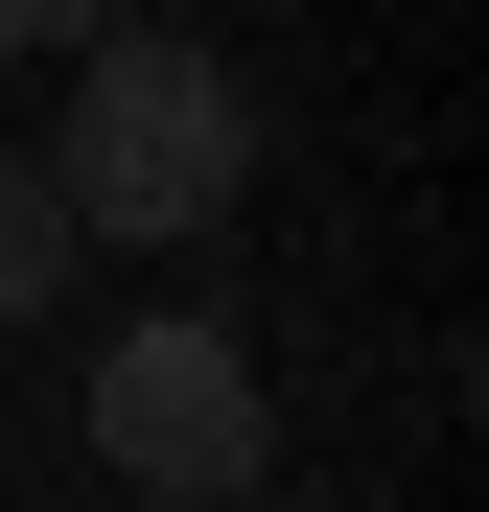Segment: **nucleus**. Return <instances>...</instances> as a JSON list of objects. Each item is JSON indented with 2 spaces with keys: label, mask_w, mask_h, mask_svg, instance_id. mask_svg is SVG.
<instances>
[{
  "label": "nucleus",
  "mask_w": 489,
  "mask_h": 512,
  "mask_svg": "<svg viewBox=\"0 0 489 512\" xmlns=\"http://www.w3.org/2000/svg\"><path fill=\"white\" fill-rule=\"evenodd\" d=\"M233 187H257V94H233L210 47H163V24H94V47H70V140H47V210L70 233L187 256V233H233Z\"/></svg>",
  "instance_id": "f257e3e1"
},
{
  "label": "nucleus",
  "mask_w": 489,
  "mask_h": 512,
  "mask_svg": "<svg viewBox=\"0 0 489 512\" xmlns=\"http://www.w3.org/2000/svg\"><path fill=\"white\" fill-rule=\"evenodd\" d=\"M94 466L140 489V512H257V466H280V396H257V350L233 326H94Z\"/></svg>",
  "instance_id": "f03ea898"
},
{
  "label": "nucleus",
  "mask_w": 489,
  "mask_h": 512,
  "mask_svg": "<svg viewBox=\"0 0 489 512\" xmlns=\"http://www.w3.org/2000/svg\"><path fill=\"white\" fill-rule=\"evenodd\" d=\"M70 256H94V233L47 210V163H0V326H47V303H70Z\"/></svg>",
  "instance_id": "7ed1b4c3"
},
{
  "label": "nucleus",
  "mask_w": 489,
  "mask_h": 512,
  "mask_svg": "<svg viewBox=\"0 0 489 512\" xmlns=\"http://www.w3.org/2000/svg\"><path fill=\"white\" fill-rule=\"evenodd\" d=\"M117 24V0H0V47H94Z\"/></svg>",
  "instance_id": "20e7f679"
}]
</instances>
